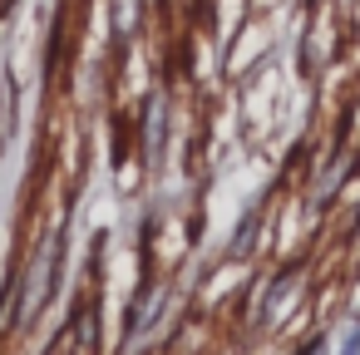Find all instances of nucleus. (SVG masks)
Here are the masks:
<instances>
[{"label":"nucleus","mask_w":360,"mask_h":355,"mask_svg":"<svg viewBox=\"0 0 360 355\" xmlns=\"http://www.w3.org/2000/svg\"><path fill=\"white\" fill-rule=\"evenodd\" d=\"M60 252H65V237H55L50 252L40 247V257L30 262V271H25V291H20V321H30V316L50 301V291H55V271H60Z\"/></svg>","instance_id":"obj_1"},{"label":"nucleus","mask_w":360,"mask_h":355,"mask_svg":"<svg viewBox=\"0 0 360 355\" xmlns=\"http://www.w3.org/2000/svg\"><path fill=\"white\" fill-rule=\"evenodd\" d=\"M158 306H163V291H158V286H148V291H143V301L134 306V321H129V330H134V335H139V330H148Z\"/></svg>","instance_id":"obj_2"},{"label":"nucleus","mask_w":360,"mask_h":355,"mask_svg":"<svg viewBox=\"0 0 360 355\" xmlns=\"http://www.w3.org/2000/svg\"><path fill=\"white\" fill-rule=\"evenodd\" d=\"M296 291V271H286L281 281H271V291H266V301H262V316H276V301H286Z\"/></svg>","instance_id":"obj_3"},{"label":"nucleus","mask_w":360,"mask_h":355,"mask_svg":"<svg viewBox=\"0 0 360 355\" xmlns=\"http://www.w3.org/2000/svg\"><path fill=\"white\" fill-rule=\"evenodd\" d=\"M355 232H360V217H355Z\"/></svg>","instance_id":"obj_4"}]
</instances>
